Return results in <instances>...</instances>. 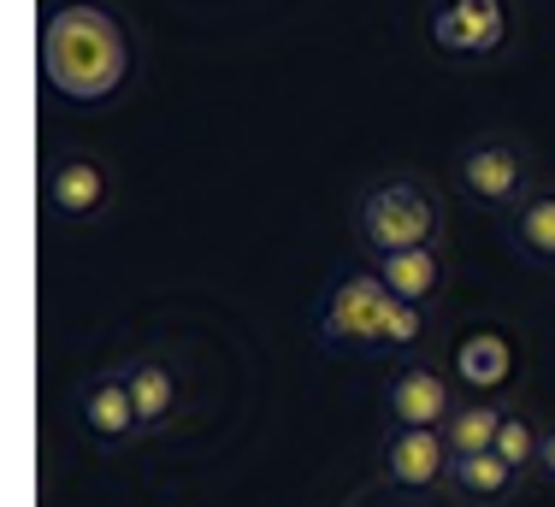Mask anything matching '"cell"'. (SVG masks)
Listing matches in <instances>:
<instances>
[{
  "label": "cell",
  "mask_w": 555,
  "mask_h": 507,
  "mask_svg": "<svg viewBox=\"0 0 555 507\" xmlns=\"http://www.w3.org/2000/svg\"><path fill=\"white\" fill-rule=\"evenodd\" d=\"M42 83L65 101H107L130 77V30L125 18L95 0H65L48 12L42 42H36Z\"/></svg>",
  "instance_id": "cell-1"
},
{
  "label": "cell",
  "mask_w": 555,
  "mask_h": 507,
  "mask_svg": "<svg viewBox=\"0 0 555 507\" xmlns=\"http://www.w3.org/2000/svg\"><path fill=\"white\" fill-rule=\"evenodd\" d=\"M354 243H361L373 260L402 248H426L443 243V202L426 178L414 171H385L373 178L361 195H354Z\"/></svg>",
  "instance_id": "cell-2"
},
{
  "label": "cell",
  "mask_w": 555,
  "mask_h": 507,
  "mask_svg": "<svg viewBox=\"0 0 555 507\" xmlns=\"http://www.w3.org/2000/svg\"><path fill=\"white\" fill-rule=\"evenodd\" d=\"M449 178H455V190L485 212H514L538 190L532 154H526V142H514L508 130H479V136H467L455 148V159H449Z\"/></svg>",
  "instance_id": "cell-3"
},
{
  "label": "cell",
  "mask_w": 555,
  "mask_h": 507,
  "mask_svg": "<svg viewBox=\"0 0 555 507\" xmlns=\"http://www.w3.org/2000/svg\"><path fill=\"white\" fill-rule=\"evenodd\" d=\"M390 284L378 277V265H349L325 284L320 313H313V337L332 354H378V330H385L390 313Z\"/></svg>",
  "instance_id": "cell-4"
},
{
  "label": "cell",
  "mask_w": 555,
  "mask_h": 507,
  "mask_svg": "<svg viewBox=\"0 0 555 507\" xmlns=\"http://www.w3.org/2000/svg\"><path fill=\"white\" fill-rule=\"evenodd\" d=\"M72 413L101 455H130L142 443V419H137V395H130L125 366H101L89 378H77Z\"/></svg>",
  "instance_id": "cell-5"
},
{
  "label": "cell",
  "mask_w": 555,
  "mask_h": 507,
  "mask_svg": "<svg viewBox=\"0 0 555 507\" xmlns=\"http://www.w3.org/2000/svg\"><path fill=\"white\" fill-rule=\"evenodd\" d=\"M426 42L449 60H496L508 42V0H438L426 12Z\"/></svg>",
  "instance_id": "cell-6"
},
{
  "label": "cell",
  "mask_w": 555,
  "mask_h": 507,
  "mask_svg": "<svg viewBox=\"0 0 555 507\" xmlns=\"http://www.w3.org/2000/svg\"><path fill=\"white\" fill-rule=\"evenodd\" d=\"M42 207L54 212L60 224H95V219H107V207H113V171H107V159H95V154H83V148L48 159V171H42Z\"/></svg>",
  "instance_id": "cell-7"
},
{
  "label": "cell",
  "mask_w": 555,
  "mask_h": 507,
  "mask_svg": "<svg viewBox=\"0 0 555 507\" xmlns=\"http://www.w3.org/2000/svg\"><path fill=\"white\" fill-rule=\"evenodd\" d=\"M449 443L431 425H385V448H378V472L390 478L408 496H426V490L449 484Z\"/></svg>",
  "instance_id": "cell-8"
},
{
  "label": "cell",
  "mask_w": 555,
  "mask_h": 507,
  "mask_svg": "<svg viewBox=\"0 0 555 507\" xmlns=\"http://www.w3.org/2000/svg\"><path fill=\"white\" fill-rule=\"evenodd\" d=\"M455 402L461 395L449 384V372L426 366V360H402L385 384V425H431V431H443Z\"/></svg>",
  "instance_id": "cell-9"
},
{
  "label": "cell",
  "mask_w": 555,
  "mask_h": 507,
  "mask_svg": "<svg viewBox=\"0 0 555 507\" xmlns=\"http://www.w3.org/2000/svg\"><path fill=\"white\" fill-rule=\"evenodd\" d=\"M125 378H130V395H137V419H142V437H160L178 425L183 413V372L178 360L149 349V354H130L125 360Z\"/></svg>",
  "instance_id": "cell-10"
},
{
  "label": "cell",
  "mask_w": 555,
  "mask_h": 507,
  "mask_svg": "<svg viewBox=\"0 0 555 507\" xmlns=\"http://www.w3.org/2000/svg\"><path fill=\"white\" fill-rule=\"evenodd\" d=\"M455 378L473 395H502L520 378V349L502 325H473L467 337H455Z\"/></svg>",
  "instance_id": "cell-11"
},
{
  "label": "cell",
  "mask_w": 555,
  "mask_h": 507,
  "mask_svg": "<svg viewBox=\"0 0 555 507\" xmlns=\"http://www.w3.org/2000/svg\"><path fill=\"white\" fill-rule=\"evenodd\" d=\"M378 277L390 284L396 301H420L431 307L443 296L449 284V260H443V243H426V248H402V253H385V260H373Z\"/></svg>",
  "instance_id": "cell-12"
},
{
  "label": "cell",
  "mask_w": 555,
  "mask_h": 507,
  "mask_svg": "<svg viewBox=\"0 0 555 507\" xmlns=\"http://www.w3.org/2000/svg\"><path fill=\"white\" fill-rule=\"evenodd\" d=\"M520 478H526V472H520V466H508L496 448L449 460V490H455L467 507H508L514 490H520Z\"/></svg>",
  "instance_id": "cell-13"
},
{
  "label": "cell",
  "mask_w": 555,
  "mask_h": 507,
  "mask_svg": "<svg viewBox=\"0 0 555 507\" xmlns=\"http://www.w3.org/2000/svg\"><path fill=\"white\" fill-rule=\"evenodd\" d=\"M508 407H514V395H461L455 413L443 419V443H449V455H485V448H496V431H502V419H508Z\"/></svg>",
  "instance_id": "cell-14"
},
{
  "label": "cell",
  "mask_w": 555,
  "mask_h": 507,
  "mask_svg": "<svg viewBox=\"0 0 555 507\" xmlns=\"http://www.w3.org/2000/svg\"><path fill=\"white\" fill-rule=\"evenodd\" d=\"M502 224H508V243L520 248V260L555 265V190L538 183L514 212H502Z\"/></svg>",
  "instance_id": "cell-15"
},
{
  "label": "cell",
  "mask_w": 555,
  "mask_h": 507,
  "mask_svg": "<svg viewBox=\"0 0 555 507\" xmlns=\"http://www.w3.org/2000/svg\"><path fill=\"white\" fill-rule=\"evenodd\" d=\"M538 448H544V425L514 402L508 419H502V431H496V455L508 466H520V472H538Z\"/></svg>",
  "instance_id": "cell-16"
},
{
  "label": "cell",
  "mask_w": 555,
  "mask_h": 507,
  "mask_svg": "<svg viewBox=\"0 0 555 507\" xmlns=\"http://www.w3.org/2000/svg\"><path fill=\"white\" fill-rule=\"evenodd\" d=\"M431 337V307L420 301H390L385 330H378V354H414Z\"/></svg>",
  "instance_id": "cell-17"
},
{
  "label": "cell",
  "mask_w": 555,
  "mask_h": 507,
  "mask_svg": "<svg viewBox=\"0 0 555 507\" xmlns=\"http://www.w3.org/2000/svg\"><path fill=\"white\" fill-rule=\"evenodd\" d=\"M538 478L555 484V425H544V448H538Z\"/></svg>",
  "instance_id": "cell-18"
}]
</instances>
